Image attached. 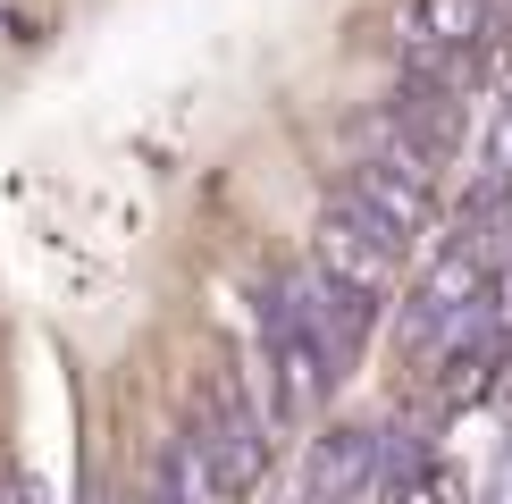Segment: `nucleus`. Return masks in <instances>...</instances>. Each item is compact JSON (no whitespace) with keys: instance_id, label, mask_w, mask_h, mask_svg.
<instances>
[{"instance_id":"1","label":"nucleus","mask_w":512,"mask_h":504,"mask_svg":"<svg viewBox=\"0 0 512 504\" xmlns=\"http://www.w3.org/2000/svg\"><path fill=\"white\" fill-rule=\"evenodd\" d=\"M177 429L202 446L210 479H219V496H244L252 479H261V462H269V429H261V412H252V395L236 387V378H202Z\"/></svg>"}]
</instances>
